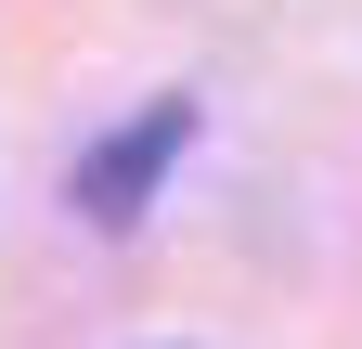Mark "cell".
Returning <instances> with one entry per match:
<instances>
[{"label": "cell", "mask_w": 362, "mask_h": 349, "mask_svg": "<svg viewBox=\"0 0 362 349\" xmlns=\"http://www.w3.org/2000/svg\"><path fill=\"white\" fill-rule=\"evenodd\" d=\"M181 143H194V104H143L117 143H90V155H78V207H90L104 233H117V220H143V194L168 182V155H181Z\"/></svg>", "instance_id": "obj_1"}]
</instances>
